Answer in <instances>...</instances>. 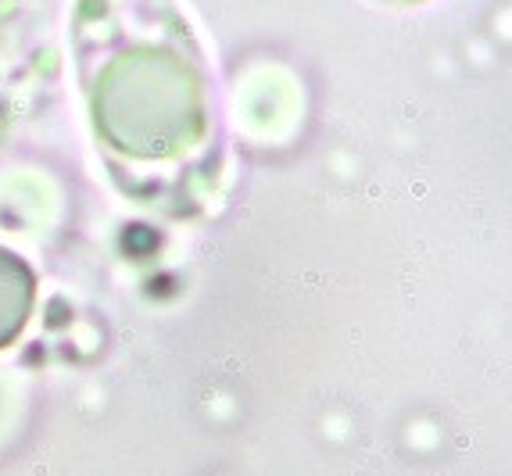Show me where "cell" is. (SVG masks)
Listing matches in <instances>:
<instances>
[{"instance_id": "cell-1", "label": "cell", "mask_w": 512, "mask_h": 476, "mask_svg": "<svg viewBox=\"0 0 512 476\" xmlns=\"http://www.w3.org/2000/svg\"><path fill=\"white\" fill-rule=\"evenodd\" d=\"M76 29L94 129L111 151L176 162L205 144V68L172 0H83Z\"/></svg>"}, {"instance_id": "cell-2", "label": "cell", "mask_w": 512, "mask_h": 476, "mask_svg": "<svg viewBox=\"0 0 512 476\" xmlns=\"http://www.w3.org/2000/svg\"><path fill=\"white\" fill-rule=\"evenodd\" d=\"M33 301H36L33 269L18 255L0 247V348H8L11 340L26 330Z\"/></svg>"}]
</instances>
